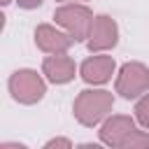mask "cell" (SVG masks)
<instances>
[{"instance_id":"10","label":"cell","mask_w":149,"mask_h":149,"mask_svg":"<svg viewBox=\"0 0 149 149\" xmlns=\"http://www.w3.org/2000/svg\"><path fill=\"white\" fill-rule=\"evenodd\" d=\"M135 119L140 121V126L144 130H149V91L137 98V102H135Z\"/></svg>"},{"instance_id":"13","label":"cell","mask_w":149,"mask_h":149,"mask_svg":"<svg viewBox=\"0 0 149 149\" xmlns=\"http://www.w3.org/2000/svg\"><path fill=\"white\" fill-rule=\"evenodd\" d=\"M19 2V7H23V9H35V7H40L44 0H16Z\"/></svg>"},{"instance_id":"1","label":"cell","mask_w":149,"mask_h":149,"mask_svg":"<svg viewBox=\"0 0 149 149\" xmlns=\"http://www.w3.org/2000/svg\"><path fill=\"white\" fill-rule=\"evenodd\" d=\"M114 107V95L109 91H102V88H88V91H81L77 98H74V105H72V112H74V119L86 126V128H93L98 126L100 121H105L109 116Z\"/></svg>"},{"instance_id":"12","label":"cell","mask_w":149,"mask_h":149,"mask_svg":"<svg viewBox=\"0 0 149 149\" xmlns=\"http://www.w3.org/2000/svg\"><path fill=\"white\" fill-rule=\"evenodd\" d=\"M44 147H47V149H54V147H63V149H70V147H72V142H70V140H65V137H54V140H49Z\"/></svg>"},{"instance_id":"15","label":"cell","mask_w":149,"mask_h":149,"mask_svg":"<svg viewBox=\"0 0 149 149\" xmlns=\"http://www.w3.org/2000/svg\"><path fill=\"white\" fill-rule=\"evenodd\" d=\"M9 2H12V0H2V5H9Z\"/></svg>"},{"instance_id":"5","label":"cell","mask_w":149,"mask_h":149,"mask_svg":"<svg viewBox=\"0 0 149 149\" xmlns=\"http://www.w3.org/2000/svg\"><path fill=\"white\" fill-rule=\"evenodd\" d=\"M119 42V26L112 16L107 14H98L93 19V26H91V35L86 40V47L91 54H100V51H107V49H114Z\"/></svg>"},{"instance_id":"7","label":"cell","mask_w":149,"mask_h":149,"mask_svg":"<svg viewBox=\"0 0 149 149\" xmlns=\"http://www.w3.org/2000/svg\"><path fill=\"white\" fill-rule=\"evenodd\" d=\"M35 44L44 54H65L74 44V40L70 33H63L49 23H40L35 28Z\"/></svg>"},{"instance_id":"14","label":"cell","mask_w":149,"mask_h":149,"mask_svg":"<svg viewBox=\"0 0 149 149\" xmlns=\"http://www.w3.org/2000/svg\"><path fill=\"white\" fill-rule=\"evenodd\" d=\"M58 2H84V0H58Z\"/></svg>"},{"instance_id":"4","label":"cell","mask_w":149,"mask_h":149,"mask_svg":"<svg viewBox=\"0 0 149 149\" xmlns=\"http://www.w3.org/2000/svg\"><path fill=\"white\" fill-rule=\"evenodd\" d=\"M116 93L126 100H135L149 91V68L144 63L130 61L123 63L119 74H116Z\"/></svg>"},{"instance_id":"9","label":"cell","mask_w":149,"mask_h":149,"mask_svg":"<svg viewBox=\"0 0 149 149\" xmlns=\"http://www.w3.org/2000/svg\"><path fill=\"white\" fill-rule=\"evenodd\" d=\"M74 72H77V65L65 54H49L42 61V74L51 84H68L74 79Z\"/></svg>"},{"instance_id":"11","label":"cell","mask_w":149,"mask_h":149,"mask_svg":"<svg viewBox=\"0 0 149 149\" xmlns=\"http://www.w3.org/2000/svg\"><path fill=\"white\" fill-rule=\"evenodd\" d=\"M144 147H149V133L135 128V130L126 137V142H123L121 149H144Z\"/></svg>"},{"instance_id":"3","label":"cell","mask_w":149,"mask_h":149,"mask_svg":"<svg viewBox=\"0 0 149 149\" xmlns=\"http://www.w3.org/2000/svg\"><path fill=\"white\" fill-rule=\"evenodd\" d=\"M7 86H9L12 98L16 102H21V105H35L47 93V81L42 79V74H37L30 68H23V70L12 72Z\"/></svg>"},{"instance_id":"6","label":"cell","mask_w":149,"mask_h":149,"mask_svg":"<svg viewBox=\"0 0 149 149\" xmlns=\"http://www.w3.org/2000/svg\"><path fill=\"white\" fill-rule=\"evenodd\" d=\"M137 126H135V121L130 116H126V114H112V116H107L102 121L98 135H100V142L107 144V147H123L126 137Z\"/></svg>"},{"instance_id":"2","label":"cell","mask_w":149,"mask_h":149,"mask_svg":"<svg viewBox=\"0 0 149 149\" xmlns=\"http://www.w3.org/2000/svg\"><path fill=\"white\" fill-rule=\"evenodd\" d=\"M54 19L58 26L65 28V33L72 35L74 42H86L91 35V26H93V12L81 5V2H65L63 7H58L54 12Z\"/></svg>"},{"instance_id":"8","label":"cell","mask_w":149,"mask_h":149,"mask_svg":"<svg viewBox=\"0 0 149 149\" xmlns=\"http://www.w3.org/2000/svg\"><path fill=\"white\" fill-rule=\"evenodd\" d=\"M114 70H116L114 58H112V56H100V54L88 56V58L79 65V74H81V79H84L86 84H93V86L107 84V81L112 79Z\"/></svg>"}]
</instances>
